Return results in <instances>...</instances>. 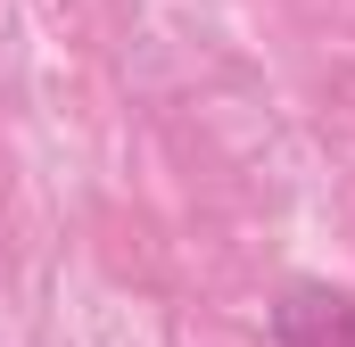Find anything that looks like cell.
I'll use <instances>...</instances> for the list:
<instances>
[{"label":"cell","instance_id":"1","mask_svg":"<svg viewBox=\"0 0 355 347\" xmlns=\"http://www.w3.org/2000/svg\"><path fill=\"white\" fill-rule=\"evenodd\" d=\"M272 347H355V289L289 281L272 298Z\"/></svg>","mask_w":355,"mask_h":347}]
</instances>
